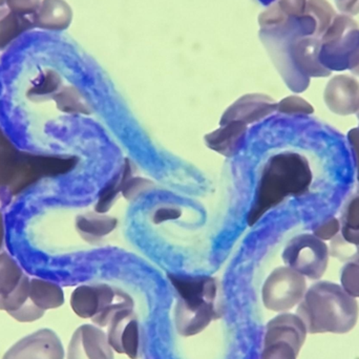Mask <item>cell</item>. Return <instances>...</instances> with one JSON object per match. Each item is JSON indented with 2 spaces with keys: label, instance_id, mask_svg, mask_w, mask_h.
<instances>
[{
  "label": "cell",
  "instance_id": "obj_30",
  "mask_svg": "<svg viewBox=\"0 0 359 359\" xmlns=\"http://www.w3.org/2000/svg\"><path fill=\"white\" fill-rule=\"evenodd\" d=\"M308 0H278V8L289 17L302 16L306 14Z\"/></svg>",
  "mask_w": 359,
  "mask_h": 359
},
{
  "label": "cell",
  "instance_id": "obj_7",
  "mask_svg": "<svg viewBox=\"0 0 359 359\" xmlns=\"http://www.w3.org/2000/svg\"><path fill=\"white\" fill-rule=\"evenodd\" d=\"M307 337L303 320L294 314H280L266 327L261 359H297Z\"/></svg>",
  "mask_w": 359,
  "mask_h": 359
},
{
  "label": "cell",
  "instance_id": "obj_6",
  "mask_svg": "<svg viewBox=\"0 0 359 359\" xmlns=\"http://www.w3.org/2000/svg\"><path fill=\"white\" fill-rule=\"evenodd\" d=\"M71 307L79 318L107 327L118 310L134 307V301L123 291L107 284L84 285L72 293Z\"/></svg>",
  "mask_w": 359,
  "mask_h": 359
},
{
  "label": "cell",
  "instance_id": "obj_1",
  "mask_svg": "<svg viewBox=\"0 0 359 359\" xmlns=\"http://www.w3.org/2000/svg\"><path fill=\"white\" fill-rule=\"evenodd\" d=\"M311 183V168L304 156L282 153L270 158L262 172L255 203L247 217L249 225H255L288 196L307 192Z\"/></svg>",
  "mask_w": 359,
  "mask_h": 359
},
{
  "label": "cell",
  "instance_id": "obj_4",
  "mask_svg": "<svg viewBox=\"0 0 359 359\" xmlns=\"http://www.w3.org/2000/svg\"><path fill=\"white\" fill-rule=\"evenodd\" d=\"M77 162L75 157L20 153L0 130V189H8L12 194H19L43 177L67 174Z\"/></svg>",
  "mask_w": 359,
  "mask_h": 359
},
{
  "label": "cell",
  "instance_id": "obj_25",
  "mask_svg": "<svg viewBox=\"0 0 359 359\" xmlns=\"http://www.w3.org/2000/svg\"><path fill=\"white\" fill-rule=\"evenodd\" d=\"M278 111L286 115H311L313 107L305 99L297 96H289L278 103Z\"/></svg>",
  "mask_w": 359,
  "mask_h": 359
},
{
  "label": "cell",
  "instance_id": "obj_3",
  "mask_svg": "<svg viewBox=\"0 0 359 359\" xmlns=\"http://www.w3.org/2000/svg\"><path fill=\"white\" fill-rule=\"evenodd\" d=\"M170 280L179 295L175 323L180 335L194 337L221 318L219 284L215 278L172 274Z\"/></svg>",
  "mask_w": 359,
  "mask_h": 359
},
{
  "label": "cell",
  "instance_id": "obj_20",
  "mask_svg": "<svg viewBox=\"0 0 359 359\" xmlns=\"http://www.w3.org/2000/svg\"><path fill=\"white\" fill-rule=\"evenodd\" d=\"M117 219L109 215H90L78 217L77 228L86 240L103 238L115 230Z\"/></svg>",
  "mask_w": 359,
  "mask_h": 359
},
{
  "label": "cell",
  "instance_id": "obj_23",
  "mask_svg": "<svg viewBox=\"0 0 359 359\" xmlns=\"http://www.w3.org/2000/svg\"><path fill=\"white\" fill-rule=\"evenodd\" d=\"M306 13L313 17L316 21V37L322 38L337 16L334 8L327 0H308Z\"/></svg>",
  "mask_w": 359,
  "mask_h": 359
},
{
  "label": "cell",
  "instance_id": "obj_19",
  "mask_svg": "<svg viewBox=\"0 0 359 359\" xmlns=\"http://www.w3.org/2000/svg\"><path fill=\"white\" fill-rule=\"evenodd\" d=\"M35 16H25L11 10H0V50H4L19 35L34 29Z\"/></svg>",
  "mask_w": 359,
  "mask_h": 359
},
{
  "label": "cell",
  "instance_id": "obj_17",
  "mask_svg": "<svg viewBox=\"0 0 359 359\" xmlns=\"http://www.w3.org/2000/svg\"><path fill=\"white\" fill-rule=\"evenodd\" d=\"M25 304L44 314L46 310L61 307L65 304V294L58 285L48 280L33 278L29 280V299Z\"/></svg>",
  "mask_w": 359,
  "mask_h": 359
},
{
  "label": "cell",
  "instance_id": "obj_24",
  "mask_svg": "<svg viewBox=\"0 0 359 359\" xmlns=\"http://www.w3.org/2000/svg\"><path fill=\"white\" fill-rule=\"evenodd\" d=\"M57 103L61 111H67V113H90L88 105L84 102L78 90L73 88L63 90L59 95Z\"/></svg>",
  "mask_w": 359,
  "mask_h": 359
},
{
  "label": "cell",
  "instance_id": "obj_2",
  "mask_svg": "<svg viewBox=\"0 0 359 359\" xmlns=\"http://www.w3.org/2000/svg\"><path fill=\"white\" fill-rule=\"evenodd\" d=\"M358 304L339 285L318 282L306 291L297 316L303 320L307 332L344 334L355 327Z\"/></svg>",
  "mask_w": 359,
  "mask_h": 359
},
{
  "label": "cell",
  "instance_id": "obj_13",
  "mask_svg": "<svg viewBox=\"0 0 359 359\" xmlns=\"http://www.w3.org/2000/svg\"><path fill=\"white\" fill-rule=\"evenodd\" d=\"M67 359H114L113 348L101 329L83 325L72 337Z\"/></svg>",
  "mask_w": 359,
  "mask_h": 359
},
{
  "label": "cell",
  "instance_id": "obj_16",
  "mask_svg": "<svg viewBox=\"0 0 359 359\" xmlns=\"http://www.w3.org/2000/svg\"><path fill=\"white\" fill-rule=\"evenodd\" d=\"M72 19L73 11L65 0H42L34 17L36 27L50 31H65Z\"/></svg>",
  "mask_w": 359,
  "mask_h": 359
},
{
  "label": "cell",
  "instance_id": "obj_39",
  "mask_svg": "<svg viewBox=\"0 0 359 359\" xmlns=\"http://www.w3.org/2000/svg\"><path fill=\"white\" fill-rule=\"evenodd\" d=\"M358 182H359V177H358Z\"/></svg>",
  "mask_w": 359,
  "mask_h": 359
},
{
  "label": "cell",
  "instance_id": "obj_21",
  "mask_svg": "<svg viewBox=\"0 0 359 359\" xmlns=\"http://www.w3.org/2000/svg\"><path fill=\"white\" fill-rule=\"evenodd\" d=\"M134 170L133 163L126 160L121 172L117 175L100 192L98 203L96 205V211L98 213H105L109 211L115 203L118 194L122 192L124 184L130 177H133Z\"/></svg>",
  "mask_w": 359,
  "mask_h": 359
},
{
  "label": "cell",
  "instance_id": "obj_32",
  "mask_svg": "<svg viewBox=\"0 0 359 359\" xmlns=\"http://www.w3.org/2000/svg\"><path fill=\"white\" fill-rule=\"evenodd\" d=\"M348 140L351 145L352 151H353L354 160H355L356 170H358V177L359 176V126L352 128L348 133Z\"/></svg>",
  "mask_w": 359,
  "mask_h": 359
},
{
  "label": "cell",
  "instance_id": "obj_27",
  "mask_svg": "<svg viewBox=\"0 0 359 359\" xmlns=\"http://www.w3.org/2000/svg\"><path fill=\"white\" fill-rule=\"evenodd\" d=\"M8 10L25 15V16H35L41 4V0H6Z\"/></svg>",
  "mask_w": 359,
  "mask_h": 359
},
{
  "label": "cell",
  "instance_id": "obj_26",
  "mask_svg": "<svg viewBox=\"0 0 359 359\" xmlns=\"http://www.w3.org/2000/svg\"><path fill=\"white\" fill-rule=\"evenodd\" d=\"M341 287L352 297H359V264L349 262L344 266L341 273Z\"/></svg>",
  "mask_w": 359,
  "mask_h": 359
},
{
  "label": "cell",
  "instance_id": "obj_35",
  "mask_svg": "<svg viewBox=\"0 0 359 359\" xmlns=\"http://www.w3.org/2000/svg\"><path fill=\"white\" fill-rule=\"evenodd\" d=\"M352 261L356 262V263L359 264V248H358V252H356V255H354L353 259H352Z\"/></svg>",
  "mask_w": 359,
  "mask_h": 359
},
{
  "label": "cell",
  "instance_id": "obj_11",
  "mask_svg": "<svg viewBox=\"0 0 359 359\" xmlns=\"http://www.w3.org/2000/svg\"><path fill=\"white\" fill-rule=\"evenodd\" d=\"M107 339L117 353L137 359L140 351V328L134 307L121 308L109 320Z\"/></svg>",
  "mask_w": 359,
  "mask_h": 359
},
{
  "label": "cell",
  "instance_id": "obj_12",
  "mask_svg": "<svg viewBox=\"0 0 359 359\" xmlns=\"http://www.w3.org/2000/svg\"><path fill=\"white\" fill-rule=\"evenodd\" d=\"M2 359H65V349L54 331L42 329L17 341Z\"/></svg>",
  "mask_w": 359,
  "mask_h": 359
},
{
  "label": "cell",
  "instance_id": "obj_28",
  "mask_svg": "<svg viewBox=\"0 0 359 359\" xmlns=\"http://www.w3.org/2000/svg\"><path fill=\"white\" fill-rule=\"evenodd\" d=\"M341 230V222L337 217H330L314 228L313 234L322 241L332 240Z\"/></svg>",
  "mask_w": 359,
  "mask_h": 359
},
{
  "label": "cell",
  "instance_id": "obj_18",
  "mask_svg": "<svg viewBox=\"0 0 359 359\" xmlns=\"http://www.w3.org/2000/svg\"><path fill=\"white\" fill-rule=\"evenodd\" d=\"M247 126L241 122H230L205 136L207 147L223 156L233 155L238 151L243 137L246 134Z\"/></svg>",
  "mask_w": 359,
  "mask_h": 359
},
{
  "label": "cell",
  "instance_id": "obj_29",
  "mask_svg": "<svg viewBox=\"0 0 359 359\" xmlns=\"http://www.w3.org/2000/svg\"><path fill=\"white\" fill-rule=\"evenodd\" d=\"M151 185V182L149 180L142 178H134L130 177L128 181L124 184L123 189H122V194L128 200L136 198L137 196L141 194V192L147 190Z\"/></svg>",
  "mask_w": 359,
  "mask_h": 359
},
{
  "label": "cell",
  "instance_id": "obj_31",
  "mask_svg": "<svg viewBox=\"0 0 359 359\" xmlns=\"http://www.w3.org/2000/svg\"><path fill=\"white\" fill-rule=\"evenodd\" d=\"M182 212L177 207H161L156 211L154 215V223L161 224L163 222L172 221V219H177L181 217Z\"/></svg>",
  "mask_w": 359,
  "mask_h": 359
},
{
  "label": "cell",
  "instance_id": "obj_9",
  "mask_svg": "<svg viewBox=\"0 0 359 359\" xmlns=\"http://www.w3.org/2000/svg\"><path fill=\"white\" fill-rule=\"evenodd\" d=\"M306 290L305 276L287 266L276 268L268 276L262 290V297L268 310L285 312L301 303Z\"/></svg>",
  "mask_w": 359,
  "mask_h": 359
},
{
  "label": "cell",
  "instance_id": "obj_15",
  "mask_svg": "<svg viewBox=\"0 0 359 359\" xmlns=\"http://www.w3.org/2000/svg\"><path fill=\"white\" fill-rule=\"evenodd\" d=\"M278 111V103L266 95H246L228 107L221 119V126L230 122L250 124Z\"/></svg>",
  "mask_w": 359,
  "mask_h": 359
},
{
  "label": "cell",
  "instance_id": "obj_14",
  "mask_svg": "<svg viewBox=\"0 0 359 359\" xmlns=\"http://www.w3.org/2000/svg\"><path fill=\"white\" fill-rule=\"evenodd\" d=\"M324 100L328 109L337 115L358 114L359 82L351 76H335L325 88Z\"/></svg>",
  "mask_w": 359,
  "mask_h": 359
},
{
  "label": "cell",
  "instance_id": "obj_8",
  "mask_svg": "<svg viewBox=\"0 0 359 359\" xmlns=\"http://www.w3.org/2000/svg\"><path fill=\"white\" fill-rule=\"evenodd\" d=\"M283 261L310 280H320L328 268L329 248L314 234H299L287 245Z\"/></svg>",
  "mask_w": 359,
  "mask_h": 359
},
{
  "label": "cell",
  "instance_id": "obj_5",
  "mask_svg": "<svg viewBox=\"0 0 359 359\" xmlns=\"http://www.w3.org/2000/svg\"><path fill=\"white\" fill-rule=\"evenodd\" d=\"M320 65L332 73L356 69L359 65V27L348 15H337L320 38Z\"/></svg>",
  "mask_w": 359,
  "mask_h": 359
},
{
  "label": "cell",
  "instance_id": "obj_38",
  "mask_svg": "<svg viewBox=\"0 0 359 359\" xmlns=\"http://www.w3.org/2000/svg\"><path fill=\"white\" fill-rule=\"evenodd\" d=\"M356 115H358V119L359 120V111H358V114H356Z\"/></svg>",
  "mask_w": 359,
  "mask_h": 359
},
{
  "label": "cell",
  "instance_id": "obj_36",
  "mask_svg": "<svg viewBox=\"0 0 359 359\" xmlns=\"http://www.w3.org/2000/svg\"><path fill=\"white\" fill-rule=\"evenodd\" d=\"M4 4H6V0H0V8H2Z\"/></svg>",
  "mask_w": 359,
  "mask_h": 359
},
{
  "label": "cell",
  "instance_id": "obj_37",
  "mask_svg": "<svg viewBox=\"0 0 359 359\" xmlns=\"http://www.w3.org/2000/svg\"><path fill=\"white\" fill-rule=\"evenodd\" d=\"M343 1H345V0H335V2H337V4H339V2H343Z\"/></svg>",
  "mask_w": 359,
  "mask_h": 359
},
{
  "label": "cell",
  "instance_id": "obj_10",
  "mask_svg": "<svg viewBox=\"0 0 359 359\" xmlns=\"http://www.w3.org/2000/svg\"><path fill=\"white\" fill-rule=\"evenodd\" d=\"M29 278L18 264L4 252L0 255V310L15 313L29 299Z\"/></svg>",
  "mask_w": 359,
  "mask_h": 359
},
{
  "label": "cell",
  "instance_id": "obj_22",
  "mask_svg": "<svg viewBox=\"0 0 359 359\" xmlns=\"http://www.w3.org/2000/svg\"><path fill=\"white\" fill-rule=\"evenodd\" d=\"M341 234L346 242L359 248V196L352 198L344 209Z\"/></svg>",
  "mask_w": 359,
  "mask_h": 359
},
{
  "label": "cell",
  "instance_id": "obj_34",
  "mask_svg": "<svg viewBox=\"0 0 359 359\" xmlns=\"http://www.w3.org/2000/svg\"><path fill=\"white\" fill-rule=\"evenodd\" d=\"M259 1H261L264 6H270V4H273V2H276V0H259Z\"/></svg>",
  "mask_w": 359,
  "mask_h": 359
},
{
  "label": "cell",
  "instance_id": "obj_33",
  "mask_svg": "<svg viewBox=\"0 0 359 359\" xmlns=\"http://www.w3.org/2000/svg\"><path fill=\"white\" fill-rule=\"evenodd\" d=\"M4 217H2L1 212H0V249L4 246Z\"/></svg>",
  "mask_w": 359,
  "mask_h": 359
}]
</instances>
